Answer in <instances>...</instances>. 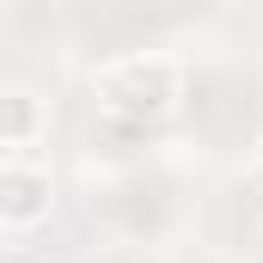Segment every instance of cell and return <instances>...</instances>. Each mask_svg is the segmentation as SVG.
I'll list each match as a JSON object with an SVG mask.
<instances>
[{"label": "cell", "instance_id": "6da1fadb", "mask_svg": "<svg viewBox=\"0 0 263 263\" xmlns=\"http://www.w3.org/2000/svg\"><path fill=\"white\" fill-rule=\"evenodd\" d=\"M172 92H178V73H172V62L129 55V62H117L110 73H104V98H110L117 110H129V117L165 110V104H172Z\"/></svg>", "mask_w": 263, "mask_h": 263}, {"label": "cell", "instance_id": "7a4b0ae2", "mask_svg": "<svg viewBox=\"0 0 263 263\" xmlns=\"http://www.w3.org/2000/svg\"><path fill=\"white\" fill-rule=\"evenodd\" d=\"M49 214V178L37 165H0V227H37Z\"/></svg>", "mask_w": 263, "mask_h": 263}, {"label": "cell", "instance_id": "3957f363", "mask_svg": "<svg viewBox=\"0 0 263 263\" xmlns=\"http://www.w3.org/2000/svg\"><path fill=\"white\" fill-rule=\"evenodd\" d=\"M37 135V98L31 92H0V147H25Z\"/></svg>", "mask_w": 263, "mask_h": 263}]
</instances>
